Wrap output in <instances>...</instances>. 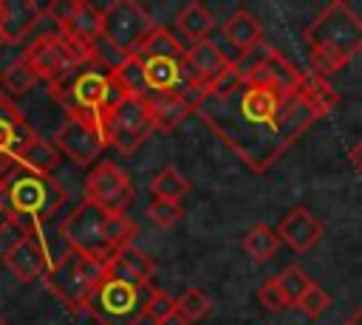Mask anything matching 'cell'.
<instances>
[{"instance_id": "1", "label": "cell", "mask_w": 362, "mask_h": 325, "mask_svg": "<svg viewBox=\"0 0 362 325\" xmlns=\"http://www.w3.org/2000/svg\"><path fill=\"white\" fill-rule=\"evenodd\" d=\"M195 113L255 172H266L320 119L303 93L249 82L235 62L209 85Z\"/></svg>"}, {"instance_id": "2", "label": "cell", "mask_w": 362, "mask_h": 325, "mask_svg": "<svg viewBox=\"0 0 362 325\" xmlns=\"http://www.w3.org/2000/svg\"><path fill=\"white\" fill-rule=\"evenodd\" d=\"M0 198L14 226H20L23 235H34L65 203V189L51 175H40L20 161H6L0 167Z\"/></svg>"}, {"instance_id": "3", "label": "cell", "mask_w": 362, "mask_h": 325, "mask_svg": "<svg viewBox=\"0 0 362 325\" xmlns=\"http://www.w3.org/2000/svg\"><path fill=\"white\" fill-rule=\"evenodd\" d=\"M136 62L144 90L150 93H181L192 107L206 96V88L195 85L187 71V48L161 25L153 28V34L144 40V45L127 57Z\"/></svg>"}, {"instance_id": "4", "label": "cell", "mask_w": 362, "mask_h": 325, "mask_svg": "<svg viewBox=\"0 0 362 325\" xmlns=\"http://www.w3.org/2000/svg\"><path fill=\"white\" fill-rule=\"evenodd\" d=\"M305 45L311 57V71L328 76L362 48V20L342 0L328 3L305 28Z\"/></svg>"}, {"instance_id": "5", "label": "cell", "mask_w": 362, "mask_h": 325, "mask_svg": "<svg viewBox=\"0 0 362 325\" xmlns=\"http://www.w3.org/2000/svg\"><path fill=\"white\" fill-rule=\"evenodd\" d=\"M51 93L65 105L68 116L85 119L99 130L105 127L107 116L130 96L127 88L119 82V76L113 71H102L99 62L79 65L68 79L51 85Z\"/></svg>"}, {"instance_id": "6", "label": "cell", "mask_w": 362, "mask_h": 325, "mask_svg": "<svg viewBox=\"0 0 362 325\" xmlns=\"http://www.w3.org/2000/svg\"><path fill=\"white\" fill-rule=\"evenodd\" d=\"M136 232L139 229L133 218H127L124 212H107L90 201H82L62 226L68 249H76L102 263H110V257L122 246L133 243Z\"/></svg>"}, {"instance_id": "7", "label": "cell", "mask_w": 362, "mask_h": 325, "mask_svg": "<svg viewBox=\"0 0 362 325\" xmlns=\"http://www.w3.org/2000/svg\"><path fill=\"white\" fill-rule=\"evenodd\" d=\"M150 291H153L150 285L124 277L119 268L107 263L105 277L85 302V311L99 325H136L144 317Z\"/></svg>"}, {"instance_id": "8", "label": "cell", "mask_w": 362, "mask_h": 325, "mask_svg": "<svg viewBox=\"0 0 362 325\" xmlns=\"http://www.w3.org/2000/svg\"><path fill=\"white\" fill-rule=\"evenodd\" d=\"M105 268H107V263L88 257L76 249H65V254L45 274V285L65 305L85 311V302L93 294V288L99 285V280L105 277Z\"/></svg>"}, {"instance_id": "9", "label": "cell", "mask_w": 362, "mask_h": 325, "mask_svg": "<svg viewBox=\"0 0 362 325\" xmlns=\"http://www.w3.org/2000/svg\"><path fill=\"white\" fill-rule=\"evenodd\" d=\"M25 65L37 73V79H45L48 85H59L68 79L79 65L93 62V51L71 42L59 31L54 34H40L25 51H23Z\"/></svg>"}, {"instance_id": "10", "label": "cell", "mask_w": 362, "mask_h": 325, "mask_svg": "<svg viewBox=\"0 0 362 325\" xmlns=\"http://www.w3.org/2000/svg\"><path fill=\"white\" fill-rule=\"evenodd\" d=\"M153 28V17L136 0H113L102 8V42L116 54L119 62L133 57Z\"/></svg>"}, {"instance_id": "11", "label": "cell", "mask_w": 362, "mask_h": 325, "mask_svg": "<svg viewBox=\"0 0 362 325\" xmlns=\"http://www.w3.org/2000/svg\"><path fill=\"white\" fill-rule=\"evenodd\" d=\"M240 73L249 79V82H257V85H266V88H274L280 93H300L303 88V71H297L280 51H274L272 45L260 42L255 51L243 54L238 62Z\"/></svg>"}, {"instance_id": "12", "label": "cell", "mask_w": 362, "mask_h": 325, "mask_svg": "<svg viewBox=\"0 0 362 325\" xmlns=\"http://www.w3.org/2000/svg\"><path fill=\"white\" fill-rule=\"evenodd\" d=\"M156 130L153 124V116H150V107L141 96H127L105 122L102 133H105V141L110 147H116L119 153H133L139 150L150 133Z\"/></svg>"}, {"instance_id": "13", "label": "cell", "mask_w": 362, "mask_h": 325, "mask_svg": "<svg viewBox=\"0 0 362 325\" xmlns=\"http://www.w3.org/2000/svg\"><path fill=\"white\" fill-rule=\"evenodd\" d=\"M51 20H57V31L68 37L71 42L82 48H96L102 42V8H96L88 0H74V3H51L45 8Z\"/></svg>"}, {"instance_id": "14", "label": "cell", "mask_w": 362, "mask_h": 325, "mask_svg": "<svg viewBox=\"0 0 362 325\" xmlns=\"http://www.w3.org/2000/svg\"><path fill=\"white\" fill-rule=\"evenodd\" d=\"M85 201L107 209V212H124L133 201V184L130 175L113 164V161H96L90 172L85 175Z\"/></svg>"}, {"instance_id": "15", "label": "cell", "mask_w": 362, "mask_h": 325, "mask_svg": "<svg viewBox=\"0 0 362 325\" xmlns=\"http://www.w3.org/2000/svg\"><path fill=\"white\" fill-rule=\"evenodd\" d=\"M54 144H57L59 153H65V155H68L74 164H79V167L93 164V161L105 153V147H107L105 133H102L96 124H90V122H85V119H76V116H68V119L59 124V130H57V136H54Z\"/></svg>"}, {"instance_id": "16", "label": "cell", "mask_w": 362, "mask_h": 325, "mask_svg": "<svg viewBox=\"0 0 362 325\" xmlns=\"http://www.w3.org/2000/svg\"><path fill=\"white\" fill-rule=\"evenodd\" d=\"M3 266L23 283H34L40 277H45L51 271L48 266V252L42 246V240L31 232L20 235L3 254Z\"/></svg>"}, {"instance_id": "17", "label": "cell", "mask_w": 362, "mask_h": 325, "mask_svg": "<svg viewBox=\"0 0 362 325\" xmlns=\"http://www.w3.org/2000/svg\"><path fill=\"white\" fill-rule=\"evenodd\" d=\"M37 138L34 127L20 116L11 99L0 90V161H17L20 153Z\"/></svg>"}, {"instance_id": "18", "label": "cell", "mask_w": 362, "mask_h": 325, "mask_svg": "<svg viewBox=\"0 0 362 325\" xmlns=\"http://www.w3.org/2000/svg\"><path fill=\"white\" fill-rule=\"evenodd\" d=\"M229 65L232 62L223 57V51L212 40H201V42H192L187 48V71H189L192 82L206 88V90Z\"/></svg>"}, {"instance_id": "19", "label": "cell", "mask_w": 362, "mask_h": 325, "mask_svg": "<svg viewBox=\"0 0 362 325\" xmlns=\"http://www.w3.org/2000/svg\"><path fill=\"white\" fill-rule=\"evenodd\" d=\"M280 240L288 243L294 252H308L320 235H322V223L314 218V212H308L305 206H294L283 220H280V229H277Z\"/></svg>"}, {"instance_id": "20", "label": "cell", "mask_w": 362, "mask_h": 325, "mask_svg": "<svg viewBox=\"0 0 362 325\" xmlns=\"http://www.w3.org/2000/svg\"><path fill=\"white\" fill-rule=\"evenodd\" d=\"M40 17H42V8L34 0H3L0 28L8 42H20L34 31Z\"/></svg>"}, {"instance_id": "21", "label": "cell", "mask_w": 362, "mask_h": 325, "mask_svg": "<svg viewBox=\"0 0 362 325\" xmlns=\"http://www.w3.org/2000/svg\"><path fill=\"white\" fill-rule=\"evenodd\" d=\"M223 37L226 42L243 57L249 51H255L260 42H263V28L257 23V17L246 8H238L226 23H223Z\"/></svg>"}, {"instance_id": "22", "label": "cell", "mask_w": 362, "mask_h": 325, "mask_svg": "<svg viewBox=\"0 0 362 325\" xmlns=\"http://www.w3.org/2000/svg\"><path fill=\"white\" fill-rule=\"evenodd\" d=\"M144 102L150 107L156 130H175L195 110L181 93H150V96H144Z\"/></svg>"}, {"instance_id": "23", "label": "cell", "mask_w": 362, "mask_h": 325, "mask_svg": "<svg viewBox=\"0 0 362 325\" xmlns=\"http://www.w3.org/2000/svg\"><path fill=\"white\" fill-rule=\"evenodd\" d=\"M110 266H113V268H119L124 277H130V280H136V283H144V285H150L153 271H156L153 260H150L141 249H136L133 243L122 246V249L110 257Z\"/></svg>"}, {"instance_id": "24", "label": "cell", "mask_w": 362, "mask_h": 325, "mask_svg": "<svg viewBox=\"0 0 362 325\" xmlns=\"http://www.w3.org/2000/svg\"><path fill=\"white\" fill-rule=\"evenodd\" d=\"M212 25H215V17H212V11H209L206 6H201V3H187V6L178 11V17H175V28H178L189 42L206 40V34L212 31Z\"/></svg>"}, {"instance_id": "25", "label": "cell", "mask_w": 362, "mask_h": 325, "mask_svg": "<svg viewBox=\"0 0 362 325\" xmlns=\"http://www.w3.org/2000/svg\"><path fill=\"white\" fill-rule=\"evenodd\" d=\"M277 249H280V235H277L272 226H266V223H255V226L243 235V252H246L252 260H257V263L272 260V257L277 254Z\"/></svg>"}, {"instance_id": "26", "label": "cell", "mask_w": 362, "mask_h": 325, "mask_svg": "<svg viewBox=\"0 0 362 325\" xmlns=\"http://www.w3.org/2000/svg\"><path fill=\"white\" fill-rule=\"evenodd\" d=\"M300 93L314 105V110H317L320 116H328V113L337 107V102H339V96H337V90L331 88V82H328L325 76L314 73V71H305Z\"/></svg>"}, {"instance_id": "27", "label": "cell", "mask_w": 362, "mask_h": 325, "mask_svg": "<svg viewBox=\"0 0 362 325\" xmlns=\"http://www.w3.org/2000/svg\"><path fill=\"white\" fill-rule=\"evenodd\" d=\"M274 283H277V288H280V294H283V300H286V308H297L300 302H303V297L308 294V288L314 285V280L297 266V263H291V266H286L277 277H272Z\"/></svg>"}, {"instance_id": "28", "label": "cell", "mask_w": 362, "mask_h": 325, "mask_svg": "<svg viewBox=\"0 0 362 325\" xmlns=\"http://www.w3.org/2000/svg\"><path fill=\"white\" fill-rule=\"evenodd\" d=\"M23 167H28V170H34V172H40V175H51V170L57 167V161H59V150H57V144L54 141H48V138H42V136H37L23 153H20V158H17Z\"/></svg>"}, {"instance_id": "29", "label": "cell", "mask_w": 362, "mask_h": 325, "mask_svg": "<svg viewBox=\"0 0 362 325\" xmlns=\"http://www.w3.org/2000/svg\"><path fill=\"white\" fill-rule=\"evenodd\" d=\"M34 85H37V73L25 65L23 57L14 59V62H8V65L3 68V73H0V88H3V93H6L8 99L28 93Z\"/></svg>"}, {"instance_id": "30", "label": "cell", "mask_w": 362, "mask_h": 325, "mask_svg": "<svg viewBox=\"0 0 362 325\" xmlns=\"http://www.w3.org/2000/svg\"><path fill=\"white\" fill-rule=\"evenodd\" d=\"M150 192L156 198H164V201H181L187 192H189V181L175 170V167H161L153 181H150Z\"/></svg>"}, {"instance_id": "31", "label": "cell", "mask_w": 362, "mask_h": 325, "mask_svg": "<svg viewBox=\"0 0 362 325\" xmlns=\"http://www.w3.org/2000/svg\"><path fill=\"white\" fill-rule=\"evenodd\" d=\"M209 297H206V291H201V288H187L178 300H175V314L178 317H184L187 322H198L206 311H209Z\"/></svg>"}, {"instance_id": "32", "label": "cell", "mask_w": 362, "mask_h": 325, "mask_svg": "<svg viewBox=\"0 0 362 325\" xmlns=\"http://www.w3.org/2000/svg\"><path fill=\"white\" fill-rule=\"evenodd\" d=\"M181 203L178 201H164V198H153V203L147 206V218L156 223V226H161V229H170V226H175L178 220H181Z\"/></svg>"}, {"instance_id": "33", "label": "cell", "mask_w": 362, "mask_h": 325, "mask_svg": "<svg viewBox=\"0 0 362 325\" xmlns=\"http://www.w3.org/2000/svg\"><path fill=\"white\" fill-rule=\"evenodd\" d=\"M173 314H175V300L167 291L153 288L150 291V300H147V308H144V317L150 319V325H156V322H161V319H167Z\"/></svg>"}, {"instance_id": "34", "label": "cell", "mask_w": 362, "mask_h": 325, "mask_svg": "<svg viewBox=\"0 0 362 325\" xmlns=\"http://www.w3.org/2000/svg\"><path fill=\"white\" fill-rule=\"evenodd\" d=\"M328 305H331V297H328V291H325L322 285H317V283H314L297 308H300V311H303L308 319H320V317L328 311Z\"/></svg>"}, {"instance_id": "35", "label": "cell", "mask_w": 362, "mask_h": 325, "mask_svg": "<svg viewBox=\"0 0 362 325\" xmlns=\"http://www.w3.org/2000/svg\"><path fill=\"white\" fill-rule=\"evenodd\" d=\"M257 302H260L263 308H269V311L286 308V300H283V294H280V288H277L274 280H266V283L257 288Z\"/></svg>"}, {"instance_id": "36", "label": "cell", "mask_w": 362, "mask_h": 325, "mask_svg": "<svg viewBox=\"0 0 362 325\" xmlns=\"http://www.w3.org/2000/svg\"><path fill=\"white\" fill-rule=\"evenodd\" d=\"M351 161H354V167L362 172V138L354 144V150H351Z\"/></svg>"}, {"instance_id": "37", "label": "cell", "mask_w": 362, "mask_h": 325, "mask_svg": "<svg viewBox=\"0 0 362 325\" xmlns=\"http://www.w3.org/2000/svg\"><path fill=\"white\" fill-rule=\"evenodd\" d=\"M156 325H192V322H187L184 317L173 314V317H167V319H161V322H156Z\"/></svg>"}, {"instance_id": "38", "label": "cell", "mask_w": 362, "mask_h": 325, "mask_svg": "<svg viewBox=\"0 0 362 325\" xmlns=\"http://www.w3.org/2000/svg\"><path fill=\"white\" fill-rule=\"evenodd\" d=\"M345 325H362V305L351 314V319H345Z\"/></svg>"}, {"instance_id": "39", "label": "cell", "mask_w": 362, "mask_h": 325, "mask_svg": "<svg viewBox=\"0 0 362 325\" xmlns=\"http://www.w3.org/2000/svg\"><path fill=\"white\" fill-rule=\"evenodd\" d=\"M6 42H8V40H6V34H3V28H0V48H3Z\"/></svg>"}, {"instance_id": "40", "label": "cell", "mask_w": 362, "mask_h": 325, "mask_svg": "<svg viewBox=\"0 0 362 325\" xmlns=\"http://www.w3.org/2000/svg\"><path fill=\"white\" fill-rule=\"evenodd\" d=\"M0 17H3V0H0Z\"/></svg>"}, {"instance_id": "41", "label": "cell", "mask_w": 362, "mask_h": 325, "mask_svg": "<svg viewBox=\"0 0 362 325\" xmlns=\"http://www.w3.org/2000/svg\"><path fill=\"white\" fill-rule=\"evenodd\" d=\"M0 325H6V322H3V319H0Z\"/></svg>"}]
</instances>
